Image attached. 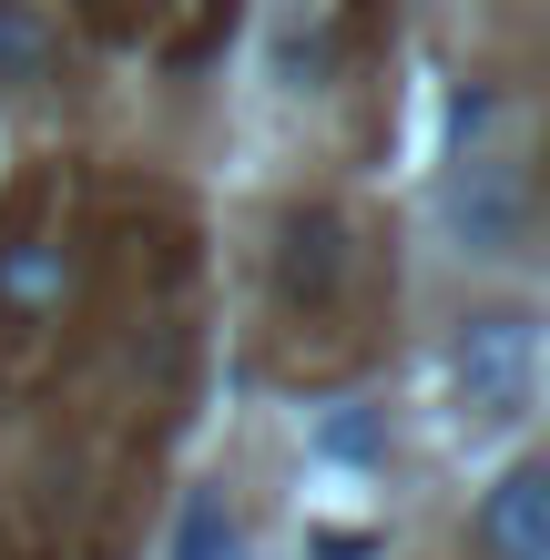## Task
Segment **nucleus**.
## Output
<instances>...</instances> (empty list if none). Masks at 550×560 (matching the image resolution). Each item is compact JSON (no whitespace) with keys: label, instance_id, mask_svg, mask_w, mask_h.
Here are the masks:
<instances>
[{"label":"nucleus","instance_id":"1","mask_svg":"<svg viewBox=\"0 0 550 560\" xmlns=\"http://www.w3.org/2000/svg\"><path fill=\"white\" fill-rule=\"evenodd\" d=\"M448 368H459V418L510 428V418L530 408V387H540V326H530L520 306H490V316L459 326Z\"/></svg>","mask_w":550,"mask_h":560},{"label":"nucleus","instance_id":"2","mask_svg":"<svg viewBox=\"0 0 550 560\" xmlns=\"http://www.w3.org/2000/svg\"><path fill=\"white\" fill-rule=\"evenodd\" d=\"M347 224L327 205H306V214H285V235H276V295L285 306H337L347 295Z\"/></svg>","mask_w":550,"mask_h":560},{"label":"nucleus","instance_id":"3","mask_svg":"<svg viewBox=\"0 0 550 560\" xmlns=\"http://www.w3.org/2000/svg\"><path fill=\"white\" fill-rule=\"evenodd\" d=\"M448 214H459V245H469V255H510V245H520V224H530V184H520V163H500V153L459 163V194H448Z\"/></svg>","mask_w":550,"mask_h":560},{"label":"nucleus","instance_id":"4","mask_svg":"<svg viewBox=\"0 0 550 560\" xmlns=\"http://www.w3.org/2000/svg\"><path fill=\"white\" fill-rule=\"evenodd\" d=\"M479 550L490 560H550V469L540 458H510L500 489L479 500Z\"/></svg>","mask_w":550,"mask_h":560},{"label":"nucleus","instance_id":"5","mask_svg":"<svg viewBox=\"0 0 550 560\" xmlns=\"http://www.w3.org/2000/svg\"><path fill=\"white\" fill-rule=\"evenodd\" d=\"M72 285H82V266H72L61 235H31V224H21V235L0 245V316H61Z\"/></svg>","mask_w":550,"mask_h":560},{"label":"nucleus","instance_id":"6","mask_svg":"<svg viewBox=\"0 0 550 560\" xmlns=\"http://www.w3.org/2000/svg\"><path fill=\"white\" fill-rule=\"evenodd\" d=\"M174 560H235V520H224V500H214V489H194V500H184Z\"/></svg>","mask_w":550,"mask_h":560},{"label":"nucleus","instance_id":"7","mask_svg":"<svg viewBox=\"0 0 550 560\" xmlns=\"http://www.w3.org/2000/svg\"><path fill=\"white\" fill-rule=\"evenodd\" d=\"M316 448H327V458H377V448H387V428H377L367 408H347V418L316 428Z\"/></svg>","mask_w":550,"mask_h":560},{"label":"nucleus","instance_id":"8","mask_svg":"<svg viewBox=\"0 0 550 560\" xmlns=\"http://www.w3.org/2000/svg\"><path fill=\"white\" fill-rule=\"evenodd\" d=\"M31 61H42V31H31L11 0H0V82H11V72H31Z\"/></svg>","mask_w":550,"mask_h":560}]
</instances>
